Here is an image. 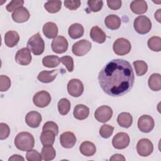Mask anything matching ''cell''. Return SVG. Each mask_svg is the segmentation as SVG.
Listing matches in <instances>:
<instances>
[{
  "label": "cell",
  "instance_id": "cell-1",
  "mask_svg": "<svg viewBox=\"0 0 161 161\" xmlns=\"http://www.w3.org/2000/svg\"><path fill=\"white\" fill-rule=\"evenodd\" d=\"M100 87L108 95L121 96L133 87L135 74L131 64L123 59H113L101 70L98 75Z\"/></svg>",
  "mask_w": 161,
  "mask_h": 161
},
{
  "label": "cell",
  "instance_id": "cell-2",
  "mask_svg": "<svg viewBox=\"0 0 161 161\" xmlns=\"http://www.w3.org/2000/svg\"><path fill=\"white\" fill-rule=\"evenodd\" d=\"M14 145L21 151H28L34 147L35 139L30 133L20 132L14 138Z\"/></svg>",
  "mask_w": 161,
  "mask_h": 161
},
{
  "label": "cell",
  "instance_id": "cell-3",
  "mask_svg": "<svg viewBox=\"0 0 161 161\" xmlns=\"http://www.w3.org/2000/svg\"><path fill=\"white\" fill-rule=\"evenodd\" d=\"M27 48L35 55L43 53L45 50V42L40 33H36L28 39Z\"/></svg>",
  "mask_w": 161,
  "mask_h": 161
},
{
  "label": "cell",
  "instance_id": "cell-4",
  "mask_svg": "<svg viewBox=\"0 0 161 161\" xmlns=\"http://www.w3.org/2000/svg\"><path fill=\"white\" fill-rule=\"evenodd\" d=\"M133 26L138 33L144 35L150 31L152 28V23L147 16L141 15L135 19Z\"/></svg>",
  "mask_w": 161,
  "mask_h": 161
},
{
  "label": "cell",
  "instance_id": "cell-5",
  "mask_svg": "<svg viewBox=\"0 0 161 161\" xmlns=\"http://www.w3.org/2000/svg\"><path fill=\"white\" fill-rule=\"evenodd\" d=\"M131 45L130 42L126 38H119L113 43V48L114 52L118 55H125L131 50Z\"/></svg>",
  "mask_w": 161,
  "mask_h": 161
},
{
  "label": "cell",
  "instance_id": "cell-6",
  "mask_svg": "<svg viewBox=\"0 0 161 161\" xmlns=\"http://www.w3.org/2000/svg\"><path fill=\"white\" fill-rule=\"evenodd\" d=\"M91 48V43L87 40H79L72 45V53L78 57L83 56L89 52Z\"/></svg>",
  "mask_w": 161,
  "mask_h": 161
},
{
  "label": "cell",
  "instance_id": "cell-7",
  "mask_svg": "<svg viewBox=\"0 0 161 161\" xmlns=\"http://www.w3.org/2000/svg\"><path fill=\"white\" fill-rule=\"evenodd\" d=\"M67 91L72 97H78L83 93L84 85L79 79H72L67 84Z\"/></svg>",
  "mask_w": 161,
  "mask_h": 161
},
{
  "label": "cell",
  "instance_id": "cell-8",
  "mask_svg": "<svg viewBox=\"0 0 161 161\" xmlns=\"http://www.w3.org/2000/svg\"><path fill=\"white\" fill-rule=\"evenodd\" d=\"M136 150L140 156L147 157L153 152V143L148 138H142L137 143Z\"/></svg>",
  "mask_w": 161,
  "mask_h": 161
},
{
  "label": "cell",
  "instance_id": "cell-9",
  "mask_svg": "<svg viewBox=\"0 0 161 161\" xmlns=\"http://www.w3.org/2000/svg\"><path fill=\"white\" fill-rule=\"evenodd\" d=\"M113 116L112 109L106 105L99 107L94 112L95 118L101 123H106Z\"/></svg>",
  "mask_w": 161,
  "mask_h": 161
},
{
  "label": "cell",
  "instance_id": "cell-10",
  "mask_svg": "<svg viewBox=\"0 0 161 161\" xmlns=\"http://www.w3.org/2000/svg\"><path fill=\"white\" fill-rule=\"evenodd\" d=\"M155 126L153 118L147 114L141 116L138 120V128L143 133L150 132Z\"/></svg>",
  "mask_w": 161,
  "mask_h": 161
},
{
  "label": "cell",
  "instance_id": "cell-11",
  "mask_svg": "<svg viewBox=\"0 0 161 161\" xmlns=\"http://www.w3.org/2000/svg\"><path fill=\"white\" fill-rule=\"evenodd\" d=\"M68 42L63 36H57L53 39L51 47L53 52L60 54L65 52L68 49Z\"/></svg>",
  "mask_w": 161,
  "mask_h": 161
},
{
  "label": "cell",
  "instance_id": "cell-12",
  "mask_svg": "<svg viewBox=\"0 0 161 161\" xmlns=\"http://www.w3.org/2000/svg\"><path fill=\"white\" fill-rule=\"evenodd\" d=\"M130 142L129 135L125 132H119L115 135L112 140V144L116 149H124L126 148Z\"/></svg>",
  "mask_w": 161,
  "mask_h": 161
},
{
  "label": "cell",
  "instance_id": "cell-13",
  "mask_svg": "<svg viewBox=\"0 0 161 161\" xmlns=\"http://www.w3.org/2000/svg\"><path fill=\"white\" fill-rule=\"evenodd\" d=\"M33 102L38 108H45L51 102L50 94L45 91H39L33 96Z\"/></svg>",
  "mask_w": 161,
  "mask_h": 161
},
{
  "label": "cell",
  "instance_id": "cell-14",
  "mask_svg": "<svg viewBox=\"0 0 161 161\" xmlns=\"http://www.w3.org/2000/svg\"><path fill=\"white\" fill-rule=\"evenodd\" d=\"M30 50L28 48H22L19 50L15 55L16 63L21 65H27L31 62L32 57Z\"/></svg>",
  "mask_w": 161,
  "mask_h": 161
},
{
  "label": "cell",
  "instance_id": "cell-15",
  "mask_svg": "<svg viewBox=\"0 0 161 161\" xmlns=\"http://www.w3.org/2000/svg\"><path fill=\"white\" fill-rule=\"evenodd\" d=\"M77 139L74 133L70 131H66L60 135V142L61 145L65 148H72L75 143Z\"/></svg>",
  "mask_w": 161,
  "mask_h": 161
},
{
  "label": "cell",
  "instance_id": "cell-16",
  "mask_svg": "<svg viewBox=\"0 0 161 161\" xmlns=\"http://www.w3.org/2000/svg\"><path fill=\"white\" fill-rule=\"evenodd\" d=\"M30 16V14L28 10L23 6L16 9L11 14L13 21L18 23L27 21L29 19Z\"/></svg>",
  "mask_w": 161,
  "mask_h": 161
},
{
  "label": "cell",
  "instance_id": "cell-17",
  "mask_svg": "<svg viewBox=\"0 0 161 161\" xmlns=\"http://www.w3.org/2000/svg\"><path fill=\"white\" fill-rule=\"evenodd\" d=\"M42 118L40 113L37 111H32L28 113L25 116V122L28 126L35 128L39 126Z\"/></svg>",
  "mask_w": 161,
  "mask_h": 161
},
{
  "label": "cell",
  "instance_id": "cell-18",
  "mask_svg": "<svg viewBox=\"0 0 161 161\" xmlns=\"http://www.w3.org/2000/svg\"><path fill=\"white\" fill-rule=\"evenodd\" d=\"M59 72L58 69L52 70H43L40 72L38 76L37 79L39 81L43 83H50L54 80V79L57 76Z\"/></svg>",
  "mask_w": 161,
  "mask_h": 161
},
{
  "label": "cell",
  "instance_id": "cell-19",
  "mask_svg": "<svg viewBox=\"0 0 161 161\" xmlns=\"http://www.w3.org/2000/svg\"><path fill=\"white\" fill-rule=\"evenodd\" d=\"M58 27L53 22H47L43 26V33L48 38H55L58 35Z\"/></svg>",
  "mask_w": 161,
  "mask_h": 161
},
{
  "label": "cell",
  "instance_id": "cell-20",
  "mask_svg": "<svg viewBox=\"0 0 161 161\" xmlns=\"http://www.w3.org/2000/svg\"><path fill=\"white\" fill-rule=\"evenodd\" d=\"M130 9L134 13L142 14L147 11V3L143 0H134L130 4Z\"/></svg>",
  "mask_w": 161,
  "mask_h": 161
},
{
  "label": "cell",
  "instance_id": "cell-21",
  "mask_svg": "<svg viewBox=\"0 0 161 161\" xmlns=\"http://www.w3.org/2000/svg\"><path fill=\"white\" fill-rule=\"evenodd\" d=\"M89 114V108L84 104H77L73 111L74 117L79 120L86 119Z\"/></svg>",
  "mask_w": 161,
  "mask_h": 161
},
{
  "label": "cell",
  "instance_id": "cell-22",
  "mask_svg": "<svg viewBox=\"0 0 161 161\" xmlns=\"http://www.w3.org/2000/svg\"><path fill=\"white\" fill-rule=\"evenodd\" d=\"M90 37L94 42L98 43H103L106 40V35L99 26H94L91 30Z\"/></svg>",
  "mask_w": 161,
  "mask_h": 161
},
{
  "label": "cell",
  "instance_id": "cell-23",
  "mask_svg": "<svg viewBox=\"0 0 161 161\" xmlns=\"http://www.w3.org/2000/svg\"><path fill=\"white\" fill-rule=\"evenodd\" d=\"M79 150L83 155L86 157H91L96 153V148L93 143L89 141H85L80 144Z\"/></svg>",
  "mask_w": 161,
  "mask_h": 161
},
{
  "label": "cell",
  "instance_id": "cell-24",
  "mask_svg": "<svg viewBox=\"0 0 161 161\" xmlns=\"http://www.w3.org/2000/svg\"><path fill=\"white\" fill-rule=\"evenodd\" d=\"M19 40V36L16 31H8L4 35V43L8 47L16 46Z\"/></svg>",
  "mask_w": 161,
  "mask_h": 161
},
{
  "label": "cell",
  "instance_id": "cell-25",
  "mask_svg": "<svg viewBox=\"0 0 161 161\" xmlns=\"http://www.w3.org/2000/svg\"><path fill=\"white\" fill-rule=\"evenodd\" d=\"M84 28L80 23H74L71 25L68 29L69 36L72 39H77L82 36L84 34Z\"/></svg>",
  "mask_w": 161,
  "mask_h": 161
},
{
  "label": "cell",
  "instance_id": "cell-26",
  "mask_svg": "<svg viewBox=\"0 0 161 161\" xmlns=\"http://www.w3.org/2000/svg\"><path fill=\"white\" fill-rule=\"evenodd\" d=\"M121 23L119 17L115 14L108 15L104 19V23L106 27L112 30L118 29L121 25Z\"/></svg>",
  "mask_w": 161,
  "mask_h": 161
},
{
  "label": "cell",
  "instance_id": "cell-27",
  "mask_svg": "<svg viewBox=\"0 0 161 161\" xmlns=\"http://www.w3.org/2000/svg\"><path fill=\"white\" fill-rule=\"evenodd\" d=\"M117 122L120 126L128 128L132 125L133 117L129 113L123 112L118 116Z\"/></svg>",
  "mask_w": 161,
  "mask_h": 161
},
{
  "label": "cell",
  "instance_id": "cell-28",
  "mask_svg": "<svg viewBox=\"0 0 161 161\" xmlns=\"http://www.w3.org/2000/svg\"><path fill=\"white\" fill-rule=\"evenodd\" d=\"M56 135L51 130H44L40 135V141L43 146L52 145L54 143Z\"/></svg>",
  "mask_w": 161,
  "mask_h": 161
},
{
  "label": "cell",
  "instance_id": "cell-29",
  "mask_svg": "<svg viewBox=\"0 0 161 161\" xmlns=\"http://www.w3.org/2000/svg\"><path fill=\"white\" fill-rule=\"evenodd\" d=\"M150 89L153 91H158L161 89V76L160 74H152L148 80Z\"/></svg>",
  "mask_w": 161,
  "mask_h": 161
},
{
  "label": "cell",
  "instance_id": "cell-30",
  "mask_svg": "<svg viewBox=\"0 0 161 161\" xmlns=\"http://www.w3.org/2000/svg\"><path fill=\"white\" fill-rule=\"evenodd\" d=\"M41 155L43 160H52L55 157L56 152L52 145L44 146L42 149Z\"/></svg>",
  "mask_w": 161,
  "mask_h": 161
},
{
  "label": "cell",
  "instance_id": "cell-31",
  "mask_svg": "<svg viewBox=\"0 0 161 161\" xmlns=\"http://www.w3.org/2000/svg\"><path fill=\"white\" fill-rule=\"evenodd\" d=\"M60 58L57 55H47L43 58L42 64L48 68H54L60 64Z\"/></svg>",
  "mask_w": 161,
  "mask_h": 161
},
{
  "label": "cell",
  "instance_id": "cell-32",
  "mask_svg": "<svg viewBox=\"0 0 161 161\" xmlns=\"http://www.w3.org/2000/svg\"><path fill=\"white\" fill-rule=\"evenodd\" d=\"M62 7L61 1H49L45 3L44 8L50 13H58Z\"/></svg>",
  "mask_w": 161,
  "mask_h": 161
},
{
  "label": "cell",
  "instance_id": "cell-33",
  "mask_svg": "<svg viewBox=\"0 0 161 161\" xmlns=\"http://www.w3.org/2000/svg\"><path fill=\"white\" fill-rule=\"evenodd\" d=\"M58 110L60 114L66 115L70 109V103L67 98H62L58 102Z\"/></svg>",
  "mask_w": 161,
  "mask_h": 161
},
{
  "label": "cell",
  "instance_id": "cell-34",
  "mask_svg": "<svg viewBox=\"0 0 161 161\" xmlns=\"http://www.w3.org/2000/svg\"><path fill=\"white\" fill-rule=\"evenodd\" d=\"M148 48L153 52H160L161 50V38L157 36L150 38L147 42Z\"/></svg>",
  "mask_w": 161,
  "mask_h": 161
},
{
  "label": "cell",
  "instance_id": "cell-35",
  "mask_svg": "<svg viewBox=\"0 0 161 161\" xmlns=\"http://www.w3.org/2000/svg\"><path fill=\"white\" fill-rule=\"evenodd\" d=\"M133 65L134 66L136 74L138 76L143 75L147 72V64L143 60H136L133 62Z\"/></svg>",
  "mask_w": 161,
  "mask_h": 161
},
{
  "label": "cell",
  "instance_id": "cell-36",
  "mask_svg": "<svg viewBox=\"0 0 161 161\" xmlns=\"http://www.w3.org/2000/svg\"><path fill=\"white\" fill-rule=\"evenodd\" d=\"M114 131V127L109 125H103L99 129V135L104 138H109Z\"/></svg>",
  "mask_w": 161,
  "mask_h": 161
},
{
  "label": "cell",
  "instance_id": "cell-37",
  "mask_svg": "<svg viewBox=\"0 0 161 161\" xmlns=\"http://www.w3.org/2000/svg\"><path fill=\"white\" fill-rule=\"evenodd\" d=\"M11 86V79L9 77L4 75H0V91H6Z\"/></svg>",
  "mask_w": 161,
  "mask_h": 161
},
{
  "label": "cell",
  "instance_id": "cell-38",
  "mask_svg": "<svg viewBox=\"0 0 161 161\" xmlns=\"http://www.w3.org/2000/svg\"><path fill=\"white\" fill-rule=\"evenodd\" d=\"M60 62L62 63L67 68L69 72H72L74 70V60L72 57L66 55L60 58Z\"/></svg>",
  "mask_w": 161,
  "mask_h": 161
},
{
  "label": "cell",
  "instance_id": "cell-39",
  "mask_svg": "<svg viewBox=\"0 0 161 161\" xmlns=\"http://www.w3.org/2000/svg\"><path fill=\"white\" fill-rule=\"evenodd\" d=\"M87 5L91 11L92 12H98L103 8V1L97 0H89L87 1Z\"/></svg>",
  "mask_w": 161,
  "mask_h": 161
},
{
  "label": "cell",
  "instance_id": "cell-40",
  "mask_svg": "<svg viewBox=\"0 0 161 161\" xmlns=\"http://www.w3.org/2000/svg\"><path fill=\"white\" fill-rule=\"evenodd\" d=\"M26 158L28 161H41L42 160V155L36 150H30L27 152Z\"/></svg>",
  "mask_w": 161,
  "mask_h": 161
},
{
  "label": "cell",
  "instance_id": "cell-41",
  "mask_svg": "<svg viewBox=\"0 0 161 161\" xmlns=\"http://www.w3.org/2000/svg\"><path fill=\"white\" fill-rule=\"evenodd\" d=\"M24 4L23 0H13L11 1L6 7V10L8 12H11L15 11L16 9L23 7Z\"/></svg>",
  "mask_w": 161,
  "mask_h": 161
},
{
  "label": "cell",
  "instance_id": "cell-42",
  "mask_svg": "<svg viewBox=\"0 0 161 161\" xmlns=\"http://www.w3.org/2000/svg\"><path fill=\"white\" fill-rule=\"evenodd\" d=\"M10 133V128L9 126L4 123H0V139H6Z\"/></svg>",
  "mask_w": 161,
  "mask_h": 161
},
{
  "label": "cell",
  "instance_id": "cell-43",
  "mask_svg": "<svg viewBox=\"0 0 161 161\" xmlns=\"http://www.w3.org/2000/svg\"><path fill=\"white\" fill-rule=\"evenodd\" d=\"M64 4L66 8L70 10H75L80 7V1L79 0H65Z\"/></svg>",
  "mask_w": 161,
  "mask_h": 161
},
{
  "label": "cell",
  "instance_id": "cell-44",
  "mask_svg": "<svg viewBox=\"0 0 161 161\" xmlns=\"http://www.w3.org/2000/svg\"><path fill=\"white\" fill-rule=\"evenodd\" d=\"M42 130H51L53 131L56 135H57L58 133V127L57 125L53 121L46 122L43 126Z\"/></svg>",
  "mask_w": 161,
  "mask_h": 161
},
{
  "label": "cell",
  "instance_id": "cell-45",
  "mask_svg": "<svg viewBox=\"0 0 161 161\" xmlns=\"http://www.w3.org/2000/svg\"><path fill=\"white\" fill-rule=\"evenodd\" d=\"M122 2L120 0H116V1H107L108 6L113 10H118L121 6Z\"/></svg>",
  "mask_w": 161,
  "mask_h": 161
},
{
  "label": "cell",
  "instance_id": "cell-46",
  "mask_svg": "<svg viewBox=\"0 0 161 161\" xmlns=\"http://www.w3.org/2000/svg\"><path fill=\"white\" fill-rule=\"evenodd\" d=\"M126 159L124 157V156L121 154H119V153H116V154H114L113 155H112L111 157H110L109 160H119V161H125Z\"/></svg>",
  "mask_w": 161,
  "mask_h": 161
},
{
  "label": "cell",
  "instance_id": "cell-47",
  "mask_svg": "<svg viewBox=\"0 0 161 161\" xmlns=\"http://www.w3.org/2000/svg\"><path fill=\"white\" fill-rule=\"evenodd\" d=\"M8 160H9V161H10V160H24L25 158L19 155L14 154V155H13L11 157H9Z\"/></svg>",
  "mask_w": 161,
  "mask_h": 161
},
{
  "label": "cell",
  "instance_id": "cell-48",
  "mask_svg": "<svg viewBox=\"0 0 161 161\" xmlns=\"http://www.w3.org/2000/svg\"><path fill=\"white\" fill-rule=\"evenodd\" d=\"M160 9H158V11L157 12L155 13V18L160 23Z\"/></svg>",
  "mask_w": 161,
  "mask_h": 161
}]
</instances>
